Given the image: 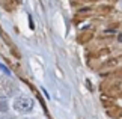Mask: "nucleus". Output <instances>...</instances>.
<instances>
[{
	"instance_id": "obj_1",
	"label": "nucleus",
	"mask_w": 122,
	"mask_h": 119,
	"mask_svg": "<svg viewBox=\"0 0 122 119\" xmlns=\"http://www.w3.org/2000/svg\"><path fill=\"white\" fill-rule=\"evenodd\" d=\"M17 92V84L9 75H0V98H9Z\"/></svg>"
},
{
	"instance_id": "obj_2",
	"label": "nucleus",
	"mask_w": 122,
	"mask_h": 119,
	"mask_svg": "<svg viewBox=\"0 0 122 119\" xmlns=\"http://www.w3.org/2000/svg\"><path fill=\"white\" fill-rule=\"evenodd\" d=\"M33 99H32L29 95H20V97L15 98L14 101V109L18 113H29L32 109H33Z\"/></svg>"
},
{
	"instance_id": "obj_3",
	"label": "nucleus",
	"mask_w": 122,
	"mask_h": 119,
	"mask_svg": "<svg viewBox=\"0 0 122 119\" xmlns=\"http://www.w3.org/2000/svg\"><path fill=\"white\" fill-rule=\"evenodd\" d=\"M8 103L5 98H0V112H8Z\"/></svg>"
},
{
	"instance_id": "obj_4",
	"label": "nucleus",
	"mask_w": 122,
	"mask_h": 119,
	"mask_svg": "<svg viewBox=\"0 0 122 119\" xmlns=\"http://www.w3.org/2000/svg\"><path fill=\"white\" fill-rule=\"evenodd\" d=\"M0 69H2L3 72H5V75H11V71H9L5 65H2V63H0Z\"/></svg>"
},
{
	"instance_id": "obj_5",
	"label": "nucleus",
	"mask_w": 122,
	"mask_h": 119,
	"mask_svg": "<svg viewBox=\"0 0 122 119\" xmlns=\"http://www.w3.org/2000/svg\"><path fill=\"white\" fill-rule=\"evenodd\" d=\"M0 119H15V118H12V116H2Z\"/></svg>"
},
{
	"instance_id": "obj_6",
	"label": "nucleus",
	"mask_w": 122,
	"mask_h": 119,
	"mask_svg": "<svg viewBox=\"0 0 122 119\" xmlns=\"http://www.w3.org/2000/svg\"><path fill=\"white\" fill-rule=\"evenodd\" d=\"M118 39H119V42H122V33L119 35V38H118Z\"/></svg>"
}]
</instances>
